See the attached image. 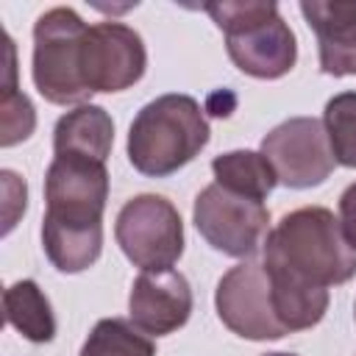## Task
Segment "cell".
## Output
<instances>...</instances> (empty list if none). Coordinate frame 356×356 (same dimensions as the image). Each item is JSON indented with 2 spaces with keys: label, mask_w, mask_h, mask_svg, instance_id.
<instances>
[{
  "label": "cell",
  "mask_w": 356,
  "mask_h": 356,
  "mask_svg": "<svg viewBox=\"0 0 356 356\" xmlns=\"http://www.w3.org/2000/svg\"><path fill=\"white\" fill-rule=\"evenodd\" d=\"M264 267L312 286H337L356 275V248L339 217L323 206H303L281 217L264 239Z\"/></svg>",
  "instance_id": "cell-2"
},
{
  "label": "cell",
  "mask_w": 356,
  "mask_h": 356,
  "mask_svg": "<svg viewBox=\"0 0 356 356\" xmlns=\"http://www.w3.org/2000/svg\"><path fill=\"white\" fill-rule=\"evenodd\" d=\"M264 356H298V353H284V350H275V353H264Z\"/></svg>",
  "instance_id": "cell-21"
},
{
  "label": "cell",
  "mask_w": 356,
  "mask_h": 356,
  "mask_svg": "<svg viewBox=\"0 0 356 356\" xmlns=\"http://www.w3.org/2000/svg\"><path fill=\"white\" fill-rule=\"evenodd\" d=\"M353 314H356V312H353Z\"/></svg>",
  "instance_id": "cell-22"
},
{
  "label": "cell",
  "mask_w": 356,
  "mask_h": 356,
  "mask_svg": "<svg viewBox=\"0 0 356 356\" xmlns=\"http://www.w3.org/2000/svg\"><path fill=\"white\" fill-rule=\"evenodd\" d=\"M114 236L125 259L142 273L172 270L184 253L181 214L161 195L131 197L117 214Z\"/></svg>",
  "instance_id": "cell-6"
},
{
  "label": "cell",
  "mask_w": 356,
  "mask_h": 356,
  "mask_svg": "<svg viewBox=\"0 0 356 356\" xmlns=\"http://www.w3.org/2000/svg\"><path fill=\"white\" fill-rule=\"evenodd\" d=\"M211 172H214V184H220L231 192L248 195L253 200H264L278 184L270 161L256 150L222 153L211 161Z\"/></svg>",
  "instance_id": "cell-15"
},
{
  "label": "cell",
  "mask_w": 356,
  "mask_h": 356,
  "mask_svg": "<svg viewBox=\"0 0 356 356\" xmlns=\"http://www.w3.org/2000/svg\"><path fill=\"white\" fill-rule=\"evenodd\" d=\"M214 306L222 325L242 339L264 342L286 337L275 314L270 275L261 261L245 259L236 267H231L217 284Z\"/></svg>",
  "instance_id": "cell-9"
},
{
  "label": "cell",
  "mask_w": 356,
  "mask_h": 356,
  "mask_svg": "<svg viewBox=\"0 0 356 356\" xmlns=\"http://www.w3.org/2000/svg\"><path fill=\"white\" fill-rule=\"evenodd\" d=\"M339 222L348 242L356 248V181L339 195Z\"/></svg>",
  "instance_id": "cell-20"
},
{
  "label": "cell",
  "mask_w": 356,
  "mask_h": 356,
  "mask_svg": "<svg viewBox=\"0 0 356 356\" xmlns=\"http://www.w3.org/2000/svg\"><path fill=\"white\" fill-rule=\"evenodd\" d=\"M106 200V161L78 153L53 156L44 172L42 245L58 273L75 275L100 259Z\"/></svg>",
  "instance_id": "cell-1"
},
{
  "label": "cell",
  "mask_w": 356,
  "mask_h": 356,
  "mask_svg": "<svg viewBox=\"0 0 356 356\" xmlns=\"http://www.w3.org/2000/svg\"><path fill=\"white\" fill-rule=\"evenodd\" d=\"M3 306H6V320L14 331H19L25 339L42 345L56 337V317L50 309V300L39 289L36 281L22 278L11 284L3 292Z\"/></svg>",
  "instance_id": "cell-14"
},
{
  "label": "cell",
  "mask_w": 356,
  "mask_h": 356,
  "mask_svg": "<svg viewBox=\"0 0 356 356\" xmlns=\"http://www.w3.org/2000/svg\"><path fill=\"white\" fill-rule=\"evenodd\" d=\"M0 178H3V197H6V203H3V217H6L3 234H8V231L17 225V217H19V214L25 211V206H28V186H25V181H22L17 172H11V170H3Z\"/></svg>",
  "instance_id": "cell-19"
},
{
  "label": "cell",
  "mask_w": 356,
  "mask_h": 356,
  "mask_svg": "<svg viewBox=\"0 0 356 356\" xmlns=\"http://www.w3.org/2000/svg\"><path fill=\"white\" fill-rule=\"evenodd\" d=\"M192 220L214 250L234 259L253 256L270 234V211L264 200H253L220 184H209L195 197Z\"/></svg>",
  "instance_id": "cell-7"
},
{
  "label": "cell",
  "mask_w": 356,
  "mask_h": 356,
  "mask_svg": "<svg viewBox=\"0 0 356 356\" xmlns=\"http://www.w3.org/2000/svg\"><path fill=\"white\" fill-rule=\"evenodd\" d=\"M278 184L289 189H312L320 186L334 172V153L328 145V134L323 120L317 117H289L275 125L259 150Z\"/></svg>",
  "instance_id": "cell-8"
},
{
  "label": "cell",
  "mask_w": 356,
  "mask_h": 356,
  "mask_svg": "<svg viewBox=\"0 0 356 356\" xmlns=\"http://www.w3.org/2000/svg\"><path fill=\"white\" fill-rule=\"evenodd\" d=\"M300 14L317 36L320 70L342 78L356 72V3L303 0Z\"/></svg>",
  "instance_id": "cell-12"
},
{
  "label": "cell",
  "mask_w": 356,
  "mask_h": 356,
  "mask_svg": "<svg viewBox=\"0 0 356 356\" xmlns=\"http://www.w3.org/2000/svg\"><path fill=\"white\" fill-rule=\"evenodd\" d=\"M36 128V111L28 95L17 92V58L14 42L6 33V78H3V100H0V145L11 147L25 142Z\"/></svg>",
  "instance_id": "cell-16"
},
{
  "label": "cell",
  "mask_w": 356,
  "mask_h": 356,
  "mask_svg": "<svg viewBox=\"0 0 356 356\" xmlns=\"http://www.w3.org/2000/svg\"><path fill=\"white\" fill-rule=\"evenodd\" d=\"M323 125L334 161L356 170V92H339L325 103Z\"/></svg>",
  "instance_id": "cell-18"
},
{
  "label": "cell",
  "mask_w": 356,
  "mask_h": 356,
  "mask_svg": "<svg viewBox=\"0 0 356 356\" xmlns=\"http://www.w3.org/2000/svg\"><path fill=\"white\" fill-rule=\"evenodd\" d=\"M206 14L225 33V50L239 72L275 81L295 67L298 42L273 0L206 3Z\"/></svg>",
  "instance_id": "cell-4"
},
{
  "label": "cell",
  "mask_w": 356,
  "mask_h": 356,
  "mask_svg": "<svg viewBox=\"0 0 356 356\" xmlns=\"http://www.w3.org/2000/svg\"><path fill=\"white\" fill-rule=\"evenodd\" d=\"M83 81L89 92H122L131 89L147 67L142 36L122 22H95L83 36Z\"/></svg>",
  "instance_id": "cell-10"
},
{
  "label": "cell",
  "mask_w": 356,
  "mask_h": 356,
  "mask_svg": "<svg viewBox=\"0 0 356 356\" xmlns=\"http://www.w3.org/2000/svg\"><path fill=\"white\" fill-rule=\"evenodd\" d=\"M86 22L70 6L44 11L33 25V86L47 103L86 106L92 97L83 81V36Z\"/></svg>",
  "instance_id": "cell-5"
},
{
  "label": "cell",
  "mask_w": 356,
  "mask_h": 356,
  "mask_svg": "<svg viewBox=\"0 0 356 356\" xmlns=\"http://www.w3.org/2000/svg\"><path fill=\"white\" fill-rule=\"evenodd\" d=\"M203 106L189 95H161L145 103L128 128V161L147 178H167L209 145Z\"/></svg>",
  "instance_id": "cell-3"
},
{
  "label": "cell",
  "mask_w": 356,
  "mask_h": 356,
  "mask_svg": "<svg viewBox=\"0 0 356 356\" xmlns=\"http://www.w3.org/2000/svg\"><path fill=\"white\" fill-rule=\"evenodd\" d=\"M114 145V122L103 106L86 103L64 117L53 128V153H78L106 161Z\"/></svg>",
  "instance_id": "cell-13"
},
{
  "label": "cell",
  "mask_w": 356,
  "mask_h": 356,
  "mask_svg": "<svg viewBox=\"0 0 356 356\" xmlns=\"http://www.w3.org/2000/svg\"><path fill=\"white\" fill-rule=\"evenodd\" d=\"M131 323L147 337H167L192 314V286L184 273H139L128 295Z\"/></svg>",
  "instance_id": "cell-11"
},
{
  "label": "cell",
  "mask_w": 356,
  "mask_h": 356,
  "mask_svg": "<svg viewBox=\"0 0 356 356\" xmlns=\"http://www.w3.org/2000/svg\"><path fill=\"white\" fill-rule=\"evenodd\" d=\"M78 356H156V345L131 320L106 317L95 323Z\"/></svg>",
  "instance_id": "cell-17"
}]
</instances>
